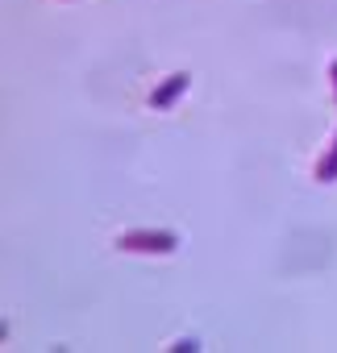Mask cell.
Here are the masks:
<instances>
[{
    "label": "cell",
    "instance_id": "6da1fadb",
    "mask_svg": "<svg viewBox=\"0 0 337 353\" xmlns=\"http://www.w3.org/2000/svg\"><path fill=\"white\" fill-rule=\"evenodd\" d=\"M117 250H125V254H154V258H162V254H175V250H180V237H175L171 229H129V233H121V237H117Z\"/></svg>",
    "mask_w": 337,
    "mask_h": 353
},
{
    "label": "cell",
    "instance_id": "7a4b0ae2",
    "mask_svg": "<svg viewBox=\"0 0 337 353\" xmlns=\"http://www.w3.org/2000/svg\"><path fill=\"white\" fill-rule=\"evenodd\" d=\"M188 88H192V75L188 71H175V75H166L154 92H150V108L154 112H166V108H175L184 96H188Z\"/></svg>",
    "mask_w": 337,
    "mask_h": 353
},
{
    "label": "cell",
    "instance_id": "3957f363",
    "mask_svg": "<svg viewBox=\"0 0 337 353\" xmlns=\"http://www.w3.org/2000/svg\"><path fill=\"white\" fill-rule=\"evenodd\" d=\"M316 183H337V133H333L329 150L316 158Z\"/></svg>",
    "mask_w": 337,
    "mask_h": 353
},
{
    "label": "cell",
    "instance_id": "277c9868",
    "mask_svg": "<svg viewBox=\"0 0 337 353\" xmlns=\"http://www.w3.org/2000/svg\"><path fill=\"white\" fill-rule=\"evenodd\" d=\"M329 79H333V100H337V59L329 63Z\"/></svg>",
    "mask_w": 337,
    "mask_h": 353
},
{
    "label": "cell",
    "instance_id": "5b68a950",
    "mask_svg": "<svg viewBox=\"0 0 337 353\" xmlns=\"http://www.w3.org/2000/svg\"><path fill=\"white\" fill-rule=\"evenodd\" d=\"M5 336H9V324H5V320H0V341H5Z\"/></svg>",
    "mask_w": 337,
    "mask_h": 353
}]
</instances>
